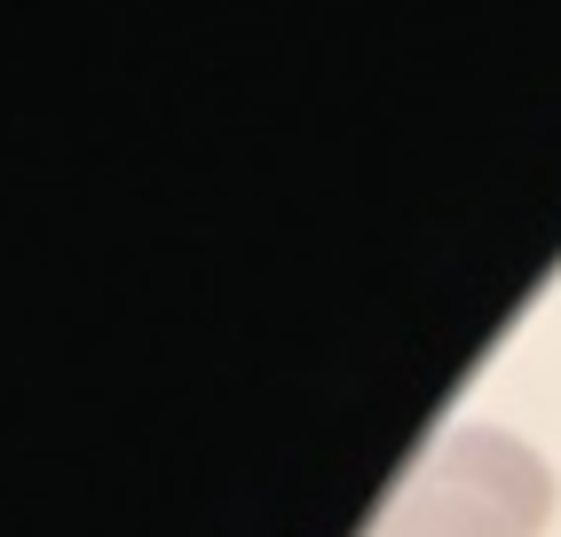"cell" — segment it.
Here are the masks:
<instances>
[{
    "mask_svg": "<svg viewBox=\"0 0 561 537\" xmlns=\"http://www.w3.org/2000/svg\"><path fill=\"white\" fill-rule=\"evenodd\" d=\"M553 514V475L506 427H451L411 482L388 498L371 537H538Z\"/></svg>",
    "mask_w": 561,
    "mask_h": 537,
    "instance_id": "cell-1",
    "label": "cell"
}]
</instances>
